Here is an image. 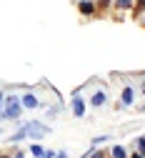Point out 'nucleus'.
I'll return each mask as SVG.
<instances>
[{
	"instance_id": "nucleus-18",
	"label": "nucleus",
	"mask_w": 145,
	"mask_h": 158,
	"mask_svg": "<svg viewBox=\"0 0 145 158\" xmlns=\"http://www.w3.org/2000/svg\"><path fill=\"white\" fill-rule=\"evenodd\" d=\"M143 93H145V85H143Z\"/></svg>"
},
{
	"instance_id": "nucleus-4",
	"label": "nucleus",
	"mask_w": 145,
	"mask_h": 158,
	"mask_svg": "<svg viewBox=\"0 0 145 158\" xmlns=\"http://www.w3.org/2000/svg\"><path fill=\"white\" fill-rule=\"evenodd\" d=\"M73 115H78V118L85 115V101H83L80 95H75V98H73Z\"/></svg>"
},
{
	"instance_id": "nucleus-7",
	"label": "nucleus",
	"mask_w": 145,
	"mask_h": 158,
	"mask_svg": "<svg viewBox=\"0 0 145 158\" xmlns=\"http://www.w3.org/2000/svg\"><path fill=\"white\" fill-rule=\"evenodd\" d=\"M93 10H95V5L90 3V0H83V3H80V13H83V15H90Z\"/></svg>"
},
{
	"instance_id": "nucleus-16",
	"label": "nucleus",
	"mask_w": 145,
	"mask_h": 158,
	"mask_svg": "<svg viewBox=\"0 0 145 158\" xmlns=\"http://www.w3.org/2000/svg\"><path fill=\"white\" fill-rule=\"evenodd\" d=\"M43 158H55V156H53V153H45V156H43Z\"/></svg>"
},
{
	"instance_id": "nucleus-15",
	"label": "nucleus",
	"mask_w": 145,
	"mask_h": 158,
	"mask_svg": "<svg viewBox=\"0 0 145 158\" xmlns=\"http://www.w3.org/2000/svg\"><path fill=\"white\" fill-rule=\"evenodd\" d=\"M130 158H143V156H140V153H133V156H130Z\"/></svg>"
},
{
	"instance_id": "nucleus-19",
	"label": "nucleus",
	"mask_w": 145,
	"mask_h": 158,
	"mask_svg": "<svg viewBox=\"0 0 145 158\" xmlns=\"http://www.w3.org/2000/svg\"><path fill=\"white\" fill-rule=\"evenodd\" d=\"M143 138H145V135H143Z\"/></svg>"
},
{
	"instance_id": "nucleus-14",
	"label": "nucleus",
	"mask_w": 145,
	"mask_h": 158,
	"mask_svg": "<svg viewBox=\"0 0 145 158\" xmlns=\"http://www.w3.org/2000/svg\"><path fill=\"white\" fill-rule=\"evenodd\" d=\"M138 8H145V0H138Z\"/></svg>"
},
{
	"instance_id": "nucleus-3",
	"label": "nucleus",
	"mask_w": 145,
	"mask_h": 158,
	"mask_svg": "<svg viewBox=\"0 0 145 158\" xmlns=\"http://www.w3.org/2000/svg\"><path fill=\"white\" fill-rule=\"evenodd\" d=\"M120 101H123V106H133L135 103V88L133 85H125V88H123V95H120Z\"/></svg>"
},
{
	"instance_id": "nucleus-6",
	"label": "nucleus",
	"mask_w": 145,
	"mask_h": 158,
	"mask_svg": "<svg viewBox=\"0 0 145 158\" xmlns=\"http://www.w3.org/2000/svg\"><path fill=\"white\" fill-rule=\"evenodd\" d=\"M105 101H108V95H105V90H95V93H93V98H90V103H93L95 108H100V106H105Z\"/></svg>"
},
{
	"instance_id": "nucleus-17",
	"label": "nucleus",
	"mask_w": 145,
	"mask_h": 158,
	"mask_svg": "<svg viewBox=\"0 0 145 158\" xmlns=\"http://www.w3.org/2000/svg\"><path fill=\"white\" fill-rule=\"evenodd\" d=\"M0 158H8V156H5V153H0Z\"/></svg>"
},
{
	"instance_id": "nucleus-12",
	"label": "nucleus",
	"mask_w": 145,
	"mask_h": 158,
	"mask_svg": "<svg viewBox=\"0 0 145 158\" xmlns=\"http://www.w3.org/2000/svg\"><path fill=\"white\" fill-rule=\"evenodd\" d=\"M5 108V93H0V110Z\"/></svg>"
},
{
	"instance_id": "nucleus-1",
	"label": "nucleus",
	"mask_w": 145,
	"mask_h": 158,
	"mask_svg": "<svg viewBox=\"0 0 145 158\" xmlns=\"http://www.w3.org/2000/svg\"><path fill=\"white\" fill-rule=\"evenodd\" d=\"M20 110H23V103H20V95H5V118H20Z\"/></svg>"
},
{
	"instance_id": "nucleus-11",
	"label": "nucleus",
	"mask_w": 145,
	"mask_h": 158,
	"mask_svg": "<svg viewBox=\"0 0 145 158\" xmlns=\"http://www.w3.org/2000/svg\"><path fill=\"white\" fill-rule=\"evenodd\" d=\"M115 5H118V8H130L133 0H115Z\"/></svg>"
},
{
	"instance_id": "nucleus-9",
	"label": "nucleus",
	"mask_w": 145,
	"mask_h": 158,
	"mask_svg": "<svg viewBox=\"0 0 145 158\" xmlns=\"http://www.w3.org/2000/svg\"><path fill=\"white\" fill-rule=\"evenodd\" d=\"M113 158H128L125 148H123V146H115V148H113Z\"/></svg>"
},
{
	"instance_id": "nucleus-8",
	"label": "nucleus",
	"mask_w": 145,
	"mask_h": 158,
	"mask_svg": "<svg viewBox=\"0 0 145 158\" xmlns=\"http://www.w3.org/2000/svg\"><path fill=\"white\" fill-rule=\"evenodd\" d=\"M30 153H33V156H35V158H43V156H45V153H48V151H45V148H43V146H38V143H33V146H30Z\"/></svg>"
},
{
	"instance_id": "nucleus-5",
	"label": "nucleus",
	"mask_w": 145,
	"mask_h": 158,
	"mask_svg": "<svg viewBox=\"0 0 145 158\" xmlns=\"http://www.w3.org/2000/svg\"><path fill=\"white\" fill-rule=\"evenodd\" d=\"M20 103H23V108H38V98L33 93H23L20 95Z\"/></svg>"
},
{
	"instance_id": "nucleus-13",
	"label": "nucleus",
	"mask_w": 145,
	"mask_h": 158,
	"mask_svg": "<svg viewBox=\"0 0 145 158\" xmlns=\"http://www.w3.org/2000/svg\"><path fill=\"white\" fill-rule=\"evenodd\" d=\"M93 158H105V153H103V151H98V153H93Z\"/></svg>"
},
{
	"instance_id": "nucleus-2",
	"label": "nucleus",
	"mask_w": 145,
	"mask_h": 158,
	"mask_svg": "<svg viewBox=\"0 0 145 158\" xmlns=\"http://www.w3.org/2000/svg\"><path fill=\"white\" fill-rule=\"evenodd\" d=\"M25 131H28L30 135L40 138V135H45V133H48V126H40V121H33V123H28V126H25Z\"/></svg>"
},
{
	"instance_id": "nucleus-10",
	"label": "nucleus",
	"mask_w": 145,
	"mask_h": 158,
	"mask_svg": "<svg viewBox=\"0 0 145 158\" xmlns=\"http://www.w3.org/2000/svg\"><path fill=\"white\" fill-rule=\"evenodd\" d=\"M138 153L145 158V138H138Z\"/></svg>"
}]
</instances>
